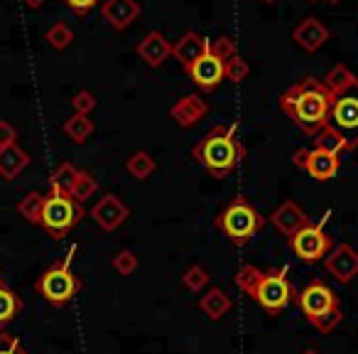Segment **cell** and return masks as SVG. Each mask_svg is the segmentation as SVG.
<instances>
[{
    "label": "cell",
    "instance_id": "cell-23",
    "mask_svg": "<svg viewBox=\"0 0 358 354\" xmlns=\"http://www.w3.org/2000/svg\"><path fill=\"white\" fill-rule=\"evenodd\" d=\"M125 170L133 175L135 180H148L150 175L157 170V163H155V158L150 153L138 150V153H133L128 160H125Z\"/></svg>",
    "mask_w": 358,
    "mask_h": 354
},
{
    "label": "cell",
    "instance_id": "cell-1",
    "mask_svg": "<svg viewBox=\"0 0 358 354\" xmlns=\"http://www.w3.org/2000/svg\"><path fill=\"white\" fill-rule=\"evenodd\" d=\"M280 109L289 116V121L302 133L314 138L319 130L327 128L329 109H331V91L317 76H304L280 96Z\"/></svg>",
    "mask_w": 358,
    "mask_h": 354
},
{
    "label": "cell",
    "instance_id": "cell-32",
    "mask_svg": "<svg viewBox=\"0 0 358 354\" xmlns=\"http://www.w3.org/2000/svg\"><path fill=\"white\" fill-rule=\"evenodd\" d=\"M138 256L133 254L130 249L125 251H118V254L113 256V261H110V266H113V271L118 275H133L135 271H138Z\"/></svg>",
    "mask_w": 358,
    "mask_h": 354
},
{
    "label": "cell",
    "instance_id": "cell-25",
    "mask_svg": "<svg viewBox=\"0 0 358 354\" xmlns=\"http://www.w3.org/2000/svg\"><path fill=\"white\" fill-rule=\"evenodd\" d=\"M62 130H64L66 138H71L74 143H86L89 135L94 133V121H91L89 116L74 114L71 118H66V123Z\"/></svg>",
    "mask_w": 358,
    "mask_h": 354
},
{
    "label": "cell",
    "instance_id": "cell-15",
    "mask_svg": "<svg viewBox=\"0 0 358 354\" xmlns=\"http://www.w3.org/2000/svg\"><path fill=\"white\" fill-rule=\"evenodd\" d=\"M292 40L297 42V47H302L304 52H317L327 45L329 30L322 20H317V18H304V20L294 27Z\"/></svg>",
    "mask_w": 358,
    "mask_h": 354
},
{
    "label": "cell",
    "instance_id": "cell-30",
    "mask_svg": "<svg viewBox=\"0 0 358 354\" xmlns=\"http://www.w3.org/2000/svg\"><path fill=\"white\" fill-rule=\"evenodd\" d=\"M45 40H47V45H50L52 50L62 52V50H66L71 42H74V32H71V27L64 25V22H57V25H52L50 30H47Z\"/></svg>",
    "mask_w": 358,
    "mask_h": 354
},
{
    "label": "cell",
    "instance_id": "cell-27",
    "mask_svg": "<svg viewBox=\"0 0 358 354\" xmlns=\"http://www.w3.org/2000/svg\"><path fill=\"white\" fill-rule=\"evenodd\" d=\"M314 148L317 150H324V153H331V155H341L346 153V143H343V138L336 133V130H331L327 125V128H322L317 135H314Z\"/></svg>",
    "mask_w": 358,
    "mask_h": 354
},
{
    "label": "cell",
    "instance_id": "cell-12",
    "mask_svg": "<svg viewBox=\"0 0 358 354\" xmlns=\"http://www.w3.org/2000/svg\"><path fill=\"white\" fill-rule=\"evenodd\" d=\"M268 219H270V224H273L282 236H287V239H289V236H294L299 229H302V226H307L309 222H312L307 217V212H304L302 207H299L297 202H292V200H287V202H282L280 207H275L273 215H270Z\"/></svg>",
    "mask_w": 358,
    "mask_h": 354
},
{
    "label": "cell",
    "instance_id": "cell-24",
    "mask_svg": "<svg viewBox=\"0 0 358 354\" xmlns=\"http://www.w3.org/2000/svg\"><path fill=\"white\" fill-rule=\"evenodd\" d=\"M96 192H99V180H96L91 172H86V170H79V172H76L74 185H71L69 197L74 202H79V205H84V202L91 200Z\"/></svg>",
    "mask_w": 358,
    "mask_h": 354
},
{
    "label": "cell",
    "instance_id": "cell-29",
    "mask_svg": "<svg viewBox=\"0 0 358 354\" xmlns=\"http://www.w3.org/2000/svg\"><path fill=\"white\" fill-rule=\"evenodd\" d=\"M209 280H211L209 271L199 264H192L189 268L185 271V275H182V285H185L187 290H192V293H201V290L209 285Z\"/></svg>",
    "mask_w": 358,
    "mask_h": 354
},
{
    "label": "cell",
    "instance_id": "cell-39",
    "mask_svg": "<svg viewBox=\"0 0 358 354\" xmlns=\"http://www.w3.org/2000/svg\"><path fill=\"white\" fill-rule=\"evenodd\" d=\"M22 3H25V6L30 8V11H37V8H40L42 3H45V0H22Z\"/></svg>",
    "mask_w": 358,
    "mask_h": 354
},
{
    "label": "cell",
    "instance_id": "cell-11",
    "mask_svg": "<svg viewBox=\"0 0 358 354\" xmlns=\"http://www.w3.org/2000/svg\"><path fill=\"white\" fill-rule=\"evenodd\" d=\"M89 215L103 231H115L130 217V210L118 195H106L91 207Z\"/></svg>",
    "mask_w": 358,
    "mask_h": 354
},
{
    "label": "cell",
    "instance_id": "cell-5",
    "mask_svg": "<svg viewBox=\"0 0 358 354\" xmlns=\"http://www.w3.org/2000/svg\"><path fill=\"white\" fill-rule=\"evenodd\" d=\"M294 303L302 310L309 325L319 329L322 334H329L343 322V310L338 303V295L329 288L324 280L314 278L294 295Z\"/></svg>",
    "mask_w": 358,
    "mask_h": 354
},
{
    "label": "cell",
    "instance_id": "cell-16",
    "mask_svg": "<svg viewBox=\"0 0 358 354\" xmlns=\"http://www.w3.org/2000/svg\"><path fill=\"white\" fill-rule=\"evenodd\" d=\"M206 52H209V40H204V37L196 35V32H185V35L172 45V57L185 67V72L189 69L196 60H201Z\"/></svg>",
    "mask_w": 358,
    "mask_h": 354
},
{
    "label": "cell",
    "instance_id": "cell-8",
    "mask_svg": "<svg viewBox=\"0 0 358 354\" xmlns=\"http://www.w3.org/2000/svg\"><path fill=\"white\" fill-rule=\"evenodd\" d=\"M84 217H86V212L79 202H74L69 195L50 192V195H45L40 226L52 236V239H64V236L69 234Z\"/></svg>",
    "mask_w": 358,
    "mask_h": 354
},
{
    "label": "cell",
    "instance_id": "cell-33",
    "mask_svg": "<svg viewBox=\"0 0 358 354\" xmlns=\"http://www.w3.org/2000/svg\"><path fill=\"white\" fill-rule=\"evenodd\" d=\"M248 72H250V67H248V62L243 60V57H238L236 55L234 60H229L224 64V76L229 81H234V84H241V81L248 76Z\"/></svg>",
    "mask_w": 358,
    "mask_h": 354
},
{
    "label": "cell",
    "instance_id": "cell-36",
    "mask_svg": "<svg viewBox=\"0 0 358 354\" xmlns=\"http://www.w3.org/2000/svg\"><path fill=\"white\" fill-rule=\"evenodd\" d=\"M0 354H27V352L20 344V339L13 337V334H8V332H3L0 334Z\"/></svg>",
    "mask_w": 358,
    "mask_h": 354
},
{
    "label": "cell",
    "instance_id": "cell-9",
    "mask_svg": "<svg viewBox=\"0 0 358 354\" xmlns=\"http://www.w3.org/2000/svg\"><path fill=\"white\" fill-rule=\"evenodd\" d=\"M287 244H289V249H292V254L297 256L302 264H319V261L327 259V254L334 249L331 236L324 231V226L312 224V222H309L307 226H302L294 236H289Z\"/></svg>",
    "mask_w": 358,
    "mask_h": 354
},
{
    "label": "cell",
    "instance_id": "cell-17",
    "mask_svg": "<svg viewBox=\"0 0 358 354\" xmlns=\"http://www.w3.org/2000/svg\"><path fill=\"white\" fill-rule=\"evenodd\" d=\"M135 52H138V57L145 64L157 69V67L164 64V60L172 57V45H169L159 32H150V35H145V40L135 47Z\"/></svg>",
    "mask_w": 358,
    "mask_h": 354
},
{
    "label": "cell",
    "instance_id": "cell-4",
    "mask_svg": "<svg viewBox=\"0 0 358 354\" xmlns=\"http://www.w3.org/2000/svg\"><path fill=\"white\" fill-rule=\"evenodd\" d=\"M245 155V148L241 145L236 135V123H216L199 143L192 148V158L214 177L226 180L236 170L238 160Z\"/></svg>",
    "mask_w": 358,
    "mask_h": 354
},
{
    "label": "cell",
    "instance_id": "cell-38",
    "mask_svg": "<svg viewBox=\"0 0 358 354\" xmlns=\"http://www.w3.org/2000/svg\"><path fill=\"white\" fill-rule=\"evenodd\" d=\"M307 155H309V150H307V148L297 150V153H294V165H297V168H302V170H304V160H307Z\"/></svg>",
    "mask_w": 358,
    "mask_h": 354
},
{
    "label": "cell",
    "instance_id": "cell-40",
    "mask_svg": "<svg viewBox=\"0 0 358 354\" xmlns=\"http://www.w3.org/2000/svg\"><path fill=\"white\" fill-rule=\"evenodd\" d=\"M302 354H319V352H317V349H304Z\"/></svg>",
    "mask_w": 358,
    "mask_h": 354
},
{
    "label": "cell",
    "instance_id": "cell-14",
    "mask_svg": "<svg viewBox=\"0 0 358 354\" xmlns=\"http://www.w3.org/2000/svg\"><path fill=\"white\" fill-rule=\"evenodd\" d=\"M187 74H189V79L204 91H214L216 86L226 79L224 76V62L216 60V57L209 55V52H206L201 60H196L194 64L187 69Z\"/></svg>",
    "mask_w": 358,
    "mask_h": 354
},
{
    "label": "cell",
    "instance_id": "cell-2",
    "mask_svg": "<svg viewBox=\"0 0 358 354\" xmlns=\"http://www.w3.org/2000/svg\"><path fill=\"white\" fill-rule=\"evenodd\" d=\"M324 86L331 91V109L327 125L336 130L346 150L358 148V79L346 64H336L324 76Z\"/></svg>",
    "mask_w": 358,
    "mask_h": 354
},
{
    "label": "cell",
    "instance_id": "cell-19",
    "mask_svg": "<svg viewBox=\"0 0 358 354\" xmlns=\"http://www.w3.org/2000/svg\"><path fill=\"white\" fill-rule=\"evenodd\" d=\"M231 308H234V300H231V295L226 293L224 288H219V285H211L199 300V310L209 320H214V322L224 320Z\"/></svg>",
    "mask_w": 358,
    "mask_h": 354
},
{
    "label": "cell",
    "instance_id": "cell-42",
    "mask_svg": "<svg viewBox=\"0 0 358 354\" xmlns=\"http://www.w3.org/2000/svg\"><path fill=\"white\" fill-rule=\"evenodd\" d=\"M263 3H275V0H263Z\"/></svg>",
    "mask_w": 358,
    "mask_h": 354
},
{
    "label": "cell",
    "instance_id": "cell-35",
    "mask_svg": "<svg viewBox=\"0 0 358 354\" xmlns=\"http://www.w3.org/2000/svg\"><path fill=\"white\" fill-rule=\"evenodd\" d=\"M99 3L101 0H64V6L79 18H86L96 6H99Z\"/></svg>",
    "mask_w": 358,
    "mask_h": 354
},
{
    "label": "cell",
    "instance_id": "cell-21",
    "mask_svg": "<svg viewBox=\"0 0 358 354\" xmlns=\"http://www.w3.org/2000/svg\"><path fill=\"white\" fill-rule=\"evenodd\" d=\"M30 165V155L20 148V145H8V148H0V177L3 180H15L17 175Z\"/></svg>",
    "mask_w": 358,
    "mask_h": 354
},
{
    "label": "cell",
    "instance_id": "cell-41",
    "mask_svg": "<svg viewBox=\"0 0 358 354\" xmlns=\"http://www.w3.org/2000/svg\"><path fill=\"white\" fill-rule=\"evenodd\" d=\"M327 3H338V0H327Z\"/></svg>",
    "mask_w": 358,
    "mask_h": 354
},
{
    "label": "cell",
    "instance_id": "cell-31",
    "mask_svg": "<svg viewBox=\"0 0 358 354\" xmlns=\"http://www.w3.org/2000/svg\"><path fill=\"white\" fill-rule=\"evenodd\" d=\"M209 55H214L216 60H221L226 64V62L238 55V50H236V42L231 40V37L221 35V37H216V40H209Z\"/></svg>",
    "mask_w": 358,
    "mask_h": 354
},
{
    "label": "cell",
    "instance_id": "cell-13",
    "mask_svg": "<svg viewBox=\"0 0 358 354\" xmlns=\"http://www.w3.org/2000/svg\"><path fill=\"white\" fill-rule=\"evenodd\" d=\"M206 114H209V104H206L199 94L182 96V99L169 109V118H172L179 128H194Z\"/></svg>",
    "mask_w": 358,
    "mask_h": 354
},
{
    "label": "cell",
    "instance_id": "cell-22",
    "mask_svg": "<svg viewBox=\"0 0 358 354\" xmlns=\"http://www.w3.org/2000/svg\"><path fill=\"white\" fill-rule=\"evenodd\" d=\"M20 310H22L20 295L8 288L3 275H0V327H6L8 322H13L20 315Z\"/></svg>",
    "mask_w": 358,
    "mask_h": 354
},
{
    "label": "cell",
    "instance_id": "cell-26",
    "mask_svg": "<svg viewBox=\"0 0 358 354\" xmlns=\"http://www.w3.org/2000/svg\"><path fill=\"white\" fill-rule=\"evenodd\" d=\"M76 172H79V170H76L71 163H62L59 168L52 172V177H50V192L69 195L71 185H74V180H76Z\"/></svg>",
    "mask_w": 358,
    "mask_h": 354
},
{
    "label": "cell",
    "instance_id": "cell-6",
    "mask_svg": "<svg viewBox=\"0 0 358 354\" xmlns=\"http://www.w3.org/2000/svg\"><path fill=\"white\" fill-rule=\"evenodd\" d=\"M214 226L224 231V236L234 246H245L265 226V217L245 197H234L214 217Z\"/></svg>",
    "mask_w": 358,
    "mask_h": 354
},
{
    "label": "cell",
    "instance_id": "cell-34",
    "mask_svg": "<svg viewBox=\"0 0 358 354\" xmlns=\"http://www.w3.org/2000/svg\"><path fill=\"white\" fill-rule=\"evenodd\" d=\"M71 106H74V114H81V116H89L91 111L96 109V96L91 91H79V94L71 99Z\"/></svg>",
    "mask_w": 358,
    "mask_h": 354
},
{
    "label": "cell",
    "instance_id": "cell-3",
    "mask_svg": "<svg viewBox=\"0 0 358 354\" xmlns=\"http://www.w3.org/2000/svg\"><path fill=\"white\" fill-rule=\"evenodd\" d=\"M234 283L243 290L250 300L260 305L268 315H278L294 300L297 290L289 283L285 268H268L260 271L253 264H243L234 275Z\"/></svg>",
    "mask_w": 358,
    "mask_h": 354
},
{
    "label": "cell",
    "instance_id": "cell-37",
    "mask_svg": "<svg viewBox=\"0 0 358 354\" xmlns=\"http://www.w3.org/2000/svg\"><path fill=\"white\" fill-rule=\"evenodd\" d=\"M15 143H17V130L8 121H0V148H8V145H15Z\"/></svg>",
    "mask_w": 358,
    "mask_h": 354
},
{
    "label": "cell",
    "instance_id": "cell-28",
    "mask_svg": "<svg viewBox=\"0 0 358 354\" xmlns=\"http://www.w3.org/2000/svg\"><path fill=\"white\" fill-rule=\"evenodd\" d=\"M42 205H45V195H40V192H27V195L17 202V212H20V217H25L30 224H40Z\"/></svg>",
    "mask_w": 358,
    "mask_h": 354
},
{
    "label": "cell",
    "instance_id": "cell-43",
    "mask_svg": "<svg viewBox=\"0 0 358 354\" xmlns=\"http://www.w3.org/2000/svg\"><path fill=\"white\" fill-rule=\"evenodd\" d=\"M312 3H314V0H312Z\"/></svg>",
    "mask_w": 358,
    "mask_h": 354
},
{
    "label": "cell",
    "instance_id": "cell-20",
    "mask_svg": "<svg viewBox=\"0 0 358 354\" xmlns=\"http://www.w3.org/2000/svg\"><path fill=\"white\" fill-rule=\"evenodd\" d=\"M304 170L312 175L317 182H329L334 175L338 172V158L331 153H324V150H309L307 160H304Z\"/></svg>",
    "mask_w": 358,
    "mask_h": 354
},
{
    "label": "cell",
    "instance_id": "cell-18",
    "mask_svg": "<svg viewBox=\"0 0 358 354\" xmlns=\"http://www.w3.org/2000/svg\"><path fill=\"white\" fill-rule=\"evenodd\" d=\"M101 13H103V20L113 30H125L140 15V6L135 0H106Z\"/></svg>",
    "mask_w": 358,
    "mask_h": 354
},
{
    "label": "cell",
    "instance_id": "cell-10",
    "mask_svg": "<svg viewBox=\"0 0 358 354\" xmlns=\"http://www.w3.org/2000/svg\"><path fill=\"white\" fill-rule=\"evenodd\" d=\"M324 266L338 283L348 285L358 275V251L351 244H338L327 254Z\"/></svg>",
    "mask_w": 358,
    "mask_h": 354
},
{
    "label": "cell",
    "instance_id": "cell-7",
    "mask_svg": "<svg viewBox=\"0 0 358 354\" xmlns=\"http://www.w3.org/2000/svg\"><path fill=\"white\" fill-rule=\"evenodd\" d=\"M74 254H76V246H71L66 259L55 266H50L35 283L37 293H40L50 305H55V308L69 305L71 300L79 295V290L84 288L81 278L71 271V259H74Z\"/></svg>",
    "mask_w": 358,
    "mask_h": 354
}]
</instances>
